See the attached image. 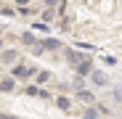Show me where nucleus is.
Returning a JSON list of instances; mask_svg holds the SVG:
<instances>
[{"instance_id": "nucleus-1", "label": "nucleus", "mask_w": 122, "mask_h": 119, "mask_svg": "<svg viewBox=\"0 0 122 119\" xmlns=\"http://www.w3.org/2000/svg\"><path fill=\"white\" fill-rule=\"evenodd\" d=\"M90 82H93V85H98V87H106V85H109V79H106V74H104V71L93 69V71H90Z\"/></svg>"}, {"instance_id": "nucleus-2", "label": "nucleus", "mask_w": 122, "mask_h": 119, "mask_svg": "<svg viewBox=\"0 0 122 119\" xmlns=\"http://www.w3.org/2000/svg\"><path fill=\"white\" fill-rule=\"evenodd\" d=\"M77 101H80V103H93L96 95H93L90 90H82V87H80V90H77Z\"/></svg>"}, {"instance_id": "nucleus-3", "label": "nucleus", "mask_w": 122, "mask_h": 119, "mask_svg": "<svg viewBox=\"0 0 122 119\" xmlns=\"http://www.w3.org/2000/svg\"><path fill=\"white\" fill-rule=\"evenodd\" d=\"M48 79H51V71H37V74H35V82H37V85H45Z\"/></svg>"}, {"instance_id": "nucleus-4", "label": "nucleus", "mask_w": 122, "mask_h": 119, "mask_svg": "<svg viewBox=\"0 0 122 119\" xmlns=\"http://www.w3.org/2000/svg\"><path fill=\"white\" fill-rule=\"evenodd\" d=\"M29 74H35V71L27 69V66H16V69H13V77H29Z\"/></svg>"}, {"instance_id": "nucleus-5", "label": "nucleus", "mask_w": 122, "mask_h": 119, "mask_svg": "<svg viewBox=\"0 0 122 119\" xmlns=\"http://www.w3.org/2000/svg\"><path fill=\"white\" fill-rule=\"evenodd\" d=\"M16 87V82H13V79H3V82H0V90H3V93H11Z\"/></svg>"}, {"instance_id": "nucleus-6", "label": "nucleus", "mask_w": 122, "mask_h": 119, "mask_svg": "<svg viewBox=\"0 0 122 119\" xmlns=\"http://www.w3.org/2000/svg\"><path fill=\"white\" fill-rule=\"evenodd\" d=\"M27 93H29V95H37V98H48V93H45V90H40V87H35V85H32V87H27Z\"/></svg>"}, {"instance_id": "nucleus-7", "label": "nucleus", "mask_w": 122, "mask_h": 119, "mask_svg": "<svg viewBox=\"0 0 122 119\" xmlns=\"http://www.w3.org/2000/svg\"><path fill=\"white\" fill-rule=\"evenodd\" d=\"M56 103H58V109H64V111H69V98H64V95H61V98H56Z\"/></svg>"}, {"instance_id": "nucleus-8", "label": "nucleus", "mask_w": 122, "mask_h": 119, "mask_svg": "<svg viewBox=\"0 0 122 119\" xmlns=\"http://www.w3.org/2000/svg\"><path fill=\"white\" fill-rule=\"evenodd\" d=\"M82 119H98V109H88L82 114Z\"/></svg>"}, {"instance_id": "nucleus-9", "label": "nucleus", "mask_w": 122, "mask_h": 119, "mask_svg": "<svg viewBox=\"0 0 122 119\" xmlns=\"http://www.w3.org/2000/svg\"><path fill=\"white\" fill-rule=\"evenodd\" d=\"M21 37H24V43H27V45H32V43H35V37H32V32H27V34H21Z\"/></svg>"}, {"instance_id": "nucleus-10", "label": "nucleus", "mask_w": 122, "mask_h": 119, "mask_svg": "<svg viewBox=\"0 0 122 119\" xmlns=\"http://www.w3.org/2000/svg\"><path fill=\"white\" fill-rule=\"evenodd\" d=\"M45 48H51V50H56V48H58V40H48V43H45Z\"/></svg>"}, {"instance_id": "nucleus-11", "label": "nucleus", "mask_w": 122, "mask_h": 119, "mask_svg": "<svg viewBox=\"0 0 122 119\" xmlns=\"http://www.w3.org/2000/svg\"><path fill=\"white\" fill-rule=\"evenodd\" d=\"M45 3H48V5H53V3H56V0H45Z\"/></svg>"}]
</instances>
